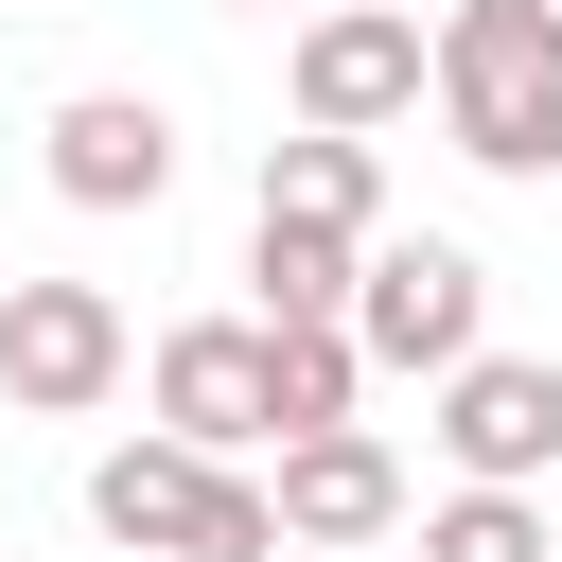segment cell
Returning a JSON list of instances; mask_svg holds the SVG:
<instances>
[{
    "label": "cell",
    "instance_id": "4",
    "mask_svg": "<svg viewBox=\"0 0 562 562\" xmlns=\"http://www.w3.org/2000/svg\"><path fill=\"white\" fill-rule=\"evenodd\" d=\"M351 351L457 386V369L492 351V263H474L457 228H386V246H369V299H351Z\"/></svg>",
    "mask_w": 562,
    "mask_h": 562
},
{
    "label": "cell",
    "instance_id": "11",
    "mask_svg": "<svg viewBox=\"0 0 562 562\" xmlns=\"http://www.w3.org/2000/svg\"><path fill=\"white\" fill-rule=\"evenodd\" d=\"M263 211L334 228V246H386V140H263Z\"/></svg>",
    "mask_w": 562,
    "mask_h": 562
},
{
    "label": "cell",
    "instance_id": "7",
    "mask_svg": "<svg viewBox=\"0 0 562 562\" xmlns=\"http://www.w3.org/2000/svg\"><path fill=\"white\" fill-rule=\"evenodd\" d=\"M439 457H457V492H544L562 474V351H474L439 386Z\"/></svg>",
    "mask_w": 562,
    "mask_h": 562
},
{
    "label": "cell",
    "instance_id": "6",
    "mask_svg": "<svg viewBox=\"0 0 562 562\" xmlns=\"http://www.w3.org/2000/svg\"><path fill=\"white\" fill-rule=\"evenodd\" d=\"M123 369H140V334L105 281H0V404L18 422H88Z\"/></svg>",
    "mask_w": 562,
    "mask_h": 562
},
{
    "label": "cell",
    "instance_id": "9",
    "mask_svg": "<svg viewBox=\"0 0 562 562\" xmlns=\"http://www.w3.org/2000/svg\"><path fill=\"white\" fill-rule=\"evenodd\" d=\"M263 492H281V544H299V562H369V544L404 527V457H386L369 422H351V439H299Z\"/></svg>",
    "mask_w": 562,
    "mask_h": 562
},
{
    "label": "cell",
    "instance_id": "3",
    "mask_svg": "<svg viewBox=\"0 0 562 562\" xmlns=\"http://www.w3.org/2000/svg\"><path fill=\"white\" fill-rule=\"evenodd\" d=\"M281 88H299V140H386L404 105H439V18L422 0H316Z\"/></svg>",
    "mask_w": 562,
    "mask_h": 562
},
{
    "label": "cell",
    "instance_id": "1",
    "mask_svg": "<svg viewBox=\"0 0 562 562\" xmlns=\"http://www.w3.org/2000/svg\"><path fill=\"white\" fill-rule=\"evenodd\" d=\"M88 527H105L123 562H299V544H281V492L228 474V457H193V439H158V422L88 457Z\"/></svg>",
    "mask_w": 562,
    "mask_h": 562
},
{
    "label": "cell",
    "instance_id": "13",
    "mask_svg": "<svg viewBox=\"0 0 562 562\" xmlns=\"http://www.w3.org/2000/svg\"><path fill=\"white\" fill-rule=\"evenodd\" d=\"M228 18H263V0H228Z\"/></svg>",
    "mask_w": 562,
    "mask_h": 562
},
{
    "label": "cell",
    "instance_id": "10",
    "mask_svg": "<svg viewBox=\"0 0 562 562\" xmlns=\"http://www.w3.org/2000/svg\"><path fill=\"white\" fill-rule=\"evenodd\" d=\"M351 299H369V246L246 211V316H263V334H351Z\"/></svg>",
    "mask_w": 562,
    "mask_h": 562
},
{
    "label": "cell",
    "instance_id": "2",
    "mask_svg": "<svg viewBox=\"0 0 562 562\" xmlns=\"http://www.w3.org/2000/svg\"><path fill=\"white\" fill-rule=\"evenodd\" d=\"M439 140L474 176H562V0H457L439 18Z\"/></svg>",
    "mask_w": 562,
    "mask_h": 562
},
{
    "label": "cell",
    "instance_id": "5",
    "mask_svg": "<svg viewBox=\"0 0 562 562\" xmlns=\"http://www.w3.org/2000/svg\"><path fill=\"white\" fill-rule=\"evenodd\" d=\"M140 386H158V439H193V457H228V474L281 457V334H263V316H176Z\"/></svg>",
    "mask_w": 562,
    "mask_h": 562
},
{
    "label": "cell",
    "instance_id": "14",
    "mask_svg": "<svg viewBox=\"0 0 562 562\" xmlns=\"http://www.w3.org/2000/svg\"><path fill=\"white\" fill-rule=\"evenodd\" d=\"M0 281H18V263H0Z\"/></svg>",
    "mask_w": 562,
    "mask_h": 562
},
{
    "label": "cell",
    "instance_id": "12",
    "mask_svg": "<svg viewBox=\"0 0 562 562\" xmlns=\"http://www.w3.org/2000/svg\"><path fill=\"white\" fill-rule=\"evenodd\" d=\"M422 562H562V527H544V492H439Z\"/></svg>",
    "mask_w": 562,
    "mask_h": 562
},
{
    "label": "cell",
    "instance_id": "8",
    "mask_svg": "<svg viewBox=\"0 0 562 562\" xmlns=\"http://www.w3.org/2000/svg\"><path fill=\"white\" fill-rule=\"evenodd\" d=\"M53 193L70 211H158L176 193V105L158 88H70L53 105Z\"/></svg>",
    "mask_w": 562,
    "mask_h": 562
}]
</instances>
